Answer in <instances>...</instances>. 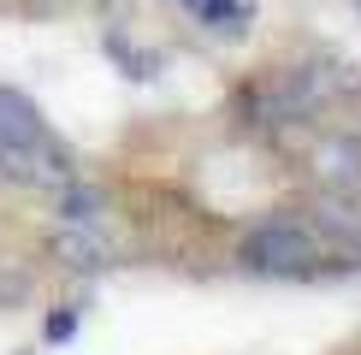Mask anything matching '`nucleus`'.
<instances>
[{
	"instance_id": "1",
	"label": "nucleus",
	"mask_w": 361,
	"mask_h": 355,
	"mask_svg": "<svg viewBox=\"0 0 361 355\" xmlns=\"http://www.w3.org/2000/svg\"><path fill=\"white\" fill-rule=\"evenodd\" d=\"M0 178L18 189H42V196H59L66 184H78L71 148L54 137L36 101L12 83H0Z\"/></svg>"
},
{
	"instance_id": "2",
	"label": "nucleus",
	"mask_w": 361,
	"mask_h": 355,
	"mask_svg": "<svg viewBox=\"0 0 361 355\" xmlns=\"http://www.w3.org/2000/svg\"><path fill=\"white\" fill-rule=\"evenodd\" d=\"M237 261H243L249 273H261V278H308V273H320L326 249H320V237L308 225H296V219H267V225H255L243 243H237Z\"/></svg>"
},
{
	"instance_id": "3",
	"label": "nucleus",
	"mask_w": 361,
	"mask_h": 355,
	"mask_svg": "<svg viewBox=\"0 0 361 355\" xmlns=\"http://www.w3.org/2000/svg\"><path fill=\"white\" fill-rule=\"evenodd\" d=\"M314 178H320L326 189H361V142L355 137H320L314 148Z\"/></svg>"
},
{
	"instance_id": "4",
	"label": "nucleus",
	"mask_w": 361,
	"mask_h": 355,
	"mask_svg": "<svg viewBox=\"0 0 361 355\" xmlns=\"http://www.w3.org/2000/svg\"><path fill=\"white\" fill-rule=\"evenodd\" d=\"M48 249L59 255V266H78V273H95V266L113 261L101 225H54V243H48Z\"/></svg>"
},
{
	"instance_id": "5",
	"label": "nucleus",
	"mask_w": 361,
	"mask_h": 355,
	"mask_svg": "<svg viewBox=\"0 0 361 355\" xmlns=\"http://www.w3.org/2000/svg\"><path fill=\"white\" fill-rule=\"evenodd\" d=\"M54 201V225H101L107 219V196H101L95 184H66L59 196H48Z\"/></svg>"
},
{
	"instance_id": "6",
	"label": "nucleus",
	"mask_w": 361,
	"mask_h": 355,
	"mask_svg": "<svg viewBox=\"0 0 361 355\" xmlns=\"http://www.w3.org/2000/svg\"><path fill=\"white\" fill-rule=\"evenodd\" d=\"M178 6H184L195 24L219 30V36H237V30H249V18H255V0H178Z\"/></svg>"
}]
</instances>
